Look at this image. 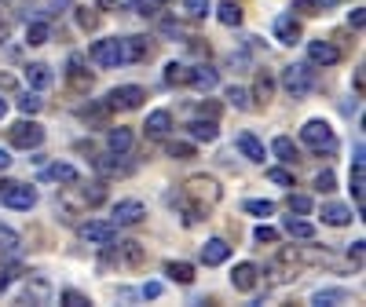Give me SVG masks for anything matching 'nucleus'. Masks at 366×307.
I'll list each match as a JSON object with an SVG mask.
<instances>
[{"instance_id": "nucleus-18", "label": "nucleus", "mask_w": 366, "mask_h": 307, "mask_svg": "<svg viewBox=\"0 0 366 307\" xmlns=\"http://www.w3.org/2000/svg\"><path fill=\"white\" fill-rule=\"evenodd\" d=\"M355 216H352V208L348 205H337V201H326L322 205V223H330V227H348Z\"/></svg>"}, {"instance_id": "nucleus-13", "label": "nucleus", "mask_w": 366, "mask_h": 307, "mask_svg": "<svg viewBox=\"0 0 366 307\" xmlns=\"http://www.w3.org/2000/svg\"><path fill=\"white\" fill-rule=\"evenodd\" d=\"M257 282H260L257 263H238V267L231 271V286H234L238 293H253V289H257Z\"/></svg>"}, {"instance_id": "nucleus-9", "label": "nucleus", "mask_w": 366, "mask_h": 307, "mask_svg": "<svg viewBox=\"0 0 366 307\" xmlns=\"http://www.w3.org/2000/svg\"><path fill=\"white\" fill-rule=\"evenodd\" d=\"M22 300L44 307V303L55 300V289H51V282L44 278V274H29V278H26V289H22Z\"/></svg>"}, {"instance_id": "nucleus-49", "label": "nucleus", "mask_w": 366, "mask_h": 307, "mask_svg": "<svg viewBox=\"0 0 366 307\" xmlns=\"http://www.w3.org/2000/svg\"><path fill=\"white\" fill-rule=\"evenodd\" d=\"M77 22H81L84 29H96V26H99V15H92V8H77Z\"/></svg>"}, {"instance_id": "nucleus-53", "label": "nucleus", "mask_w": 366, "mask_h": 307, "mask_svg": "<svg viewBox=\"0 0 366 307\" xmlns=\"http://www.w3.org/2000/svg\"><path fill=\"white\" fill-rule=\"evenodd\" d=\"M362 245H366V241H355V245H352V249H348V256H352L355 263H362Z\"/></svg>"}, {"instance_id": "nucleus-42", "label": "nucleus", "mask_w": 366, "mask_h": 307, "mask_svg": "<svg viewBox=\"0 0 366 307\" xmlns=\"http://www.w3.org/2000/svg\"><path fill=\"white\" fill-rule=\"evenodd\" d=\"M183 11L191 19H205L209 15V0H183Z\"/></svg>"}, {"instance_id": "nucleus-12", "label": "nucleus", "mask_w": 366, "mask_h": 307, "mask_svg": "<svg viewBox=\"0 0 366 307\" xmlns=\"http://www.w3.org/2000/svg\"><path fill=\"white\" fill-rule=\"evenodd\" d=\"M114 234H117V227H114L110 220H88V223L81 227V238H84L88 245H107V241H114Z\"/></svg>"}, {"instance_id": "nucleus-44", "label": "nucleus", "mask_w": 366, "mask_h": 307, "mask_svg": "<svg viewBox=\"0 0 366 307\" xmlns=\"http://www.w3.org/2000/svg\"><path fill=\"white\" fill-rule=\"evenodd\" d=\"M63 303H66V307H88L92 300H88L84 293H77V289H63Z\"/></svg>"}, {"instance_id": "nucleus-33", "label": "nucleus", "mask_w": 366, "mask_h": 307, "mask_svg": "<svg viewBox=\"0 0 366 307\" xmlns=\"http://www.w3.org/2000/svg\"><path fill=\"white\" fill-rule=\"evenodd\" d=\"M286 234L290 238H300V241H312L315 238V227L308 220H286Z\"/></svg>"}, {"instance_id": "nucleus-25", "label": "nucleus", "mask_w": 366, "mask_h": 307, "mask_svg": "<svg viewBox=\"0 0 366 307\" xmlns=\"http://www.w3.org/2000/svg\"><path fill=\"white\" fill-rule=\"evenodd\" d=\"M125 59L129 63H143V59H150L147 37H125Z\"/></svg>"}, {"instance_id": "nucleus-26", "label": "nucleus", "mask_w": 366, "mask_h": 307, "mask_svg": "<svg viewBox=\"0 0 366 307\" xmlns=\"http://www.w3.org/2000/svg\"><path fill=\"white\" fill-rule=\"evenodd\" d=\"M107 146H110L114 154H129V150H132V132H129V129H110V132H107Z\"/></svg>"}, {"instance_id": "nucleus-4", "label": "nucleus", "mask_w": 366, "mask_h": 307, "mask_svg": "<svg viewBox=\"0 0 366 307\" xmlns=\"http://www.w3.org/2000/svg\"><path fill=\"white\" fill-rule=\"evenodd\" d=\"M88 59L96 66H103V70H114V66H121V63H129L125 59V41H117V37H107V41H96L88 48Z\"/></svg>"}, {"instance_id": "nucleus-46", "label": "nucleus", "mask_w": 366, "mask_h": 307, "mask_svg": "<svg viewBox=\"0 0 366 307\" xmlns=\"http://www.w3.org/2000/svg\"><path fill=\"white\" fill-rule=\"evenodd\" d=\"M169 154H172L176 161H187V158H194V146H191V143H172Z\"/></svg>"}, {"instance_id": "nucleus-50", "label": "nucleus", "mask_w": 366, "mask_h": 307, "mask_svg": "<svg viewBox=\"0 0 366 307\" xmlns=\"http://www.w3.org/2000/svg\"><path fill=\"white\" fill-rule=\"evenodd\" d=\"M15 278H19V267H4V271H0V293H8Z\"/></svg>"}, {"instance_id": "nucleus-35", "label": "nucleus", "mask_w": 366, "mask_h": 307, "mask_svg": "<svg viewBox=\"0 0 366 307\" xmlns=\"http://www.w3.org/2000/svg\"><path fill=\"white\" fill-rule=\"evenodd\" d=\"M290 212H293V216H312V208H315V201L308 198V194H290Z\"/></svg>"}, {"instance_id": "nucleus-7", "label": "nucleus", "mask_w": 366, "mask_h": 307, "mask_svg": "<svg viewBox=\"0 0 366 307\" xmlns=\"http://www.w3.org/2000/svg\"><path fill=\"white\" fill-rule=\"evenodd\" d=\"M143 99H147V91L139 84H121V88H114L107 96V106H114V110H136Z\"/></svg>"}, {"instance_id": "nucleus-32", "label": "nucleus", "mask_w": 366, "mask_h": 307, "mask_svg": "<svg viewBox=\"0 0 366 307\" xmlns=\"http://www.w3.org/2000/svg\"><path fill=\"white\" fill-rule=\"evenodd\" d=\"M337 0H293V11L300 15H322V8H333Z\"/></svg>"}, {"instance_id": "nucleus-56", "label": "nucleus", "mask_w": 366, "mask_h": 307, "mask_svg": "<svg viewBox=\"0 0 366 307\" xmlns=\"http://www.w3.org/2000/svg\"><path fill=\"white\" fill-rule=\"evenodd\" d=\"M4 110H8V103H4V99H0V117H4Z\"/></svg>"}, {"instance_id": "nucleus-37", "label": "nucleus", "mask_w": 366, "mask_h": 307, "mask_svg": "<svg viewBox=\"0 0 366 307\" xmlns=\"http://www.w3.org/2000/svg\"><path fill=\"white\" fill-rule=\"evenodd\" d=\"M41 106H44V99L37 96V91H22L19 96V110L22 114H41Z\"/></svg>"}, {"instance_id": "nucleus-11", "label": "nucleus", "mask_w": 366, "mask_h": 307, "mask_svg": "<svg viewBox=\"0 0 366 307\" xmlns=\"http://www.w3.org/2000/svg\"><path fill=\"white\" fill-rule=\"evenodd\" d=\"M308 63L312 66H333V63H341V48L330 44V41H312L308 44Z\"/></svg>"}, {"instance_id": "nucleus-14", "label": "nucleus", "mask_w": 366, "mask_h": 307, "mask_svg": "<svg viewBox=\"0 0 366 307\" xmlns=\"http://www.w3.org/2000/svg\"><path fill=\"white\" fill-rule=\"evenodd\" d=\"M227 256H231V245H227L224 238H209V241L202 245V263H205V267H220Z\"/></svg>"}, {"instance_id": "nucleus-45", "label": "nucleus", "mask_w": 366, "mask_h": 307, "mask_svg": "<svg viewBox=\"0 0 366 307\" xmlns=\"http://www.w3.org/2000/svg\"><path fill=\"white\" fill-rule=\"evenodd\" d=\"M267 179L279 183V187H293V172H286V168H267Z\"/></svg>"}, {"instance_id": "nucleus-15", "label": "nucleus", "mask_w": 366, "mask_h": 307, "mask_svg": "<svg viewBox=\"0 0 366 307\" xmlns=\"http://www.w3.org/2000/svg\"><path fill=\"white\" fill-rule=\"evenodd\" d=\"M41 176H44L48 183H63V187H74V183H81V172H77L74 165H66V161H55V165H48Z\"/></svg>"}, {"instance_id": "nucleus-51", "label": "nucleus", "mask_w": 366, "mask_h": 307, "mask_svg": "<svg viewBox=\"0 0 366 307\" xmlns=\"http://www.w3.org/2000/svg\"><path fill=\"white\" fill-rule=\"evenodd\" d=\"M143 296H147V300L162 296V282H147V286H143Z\"/></svg>"}, {"instance_id": "nucleus-23", "label": "nucleus", "mask_w": 366, "mask_h": 307, "mask_svg": "<svg viewBox=\"0 0 366 307\" xmlns=\"http://www.w3.org/2000/svg\"><path fill=\"white\" fill-rule=\"evenodd\" d=\"M271 154H274L279 161H286V165H293V161L300 158V154H297V143H293L290 136H279V139H274V143H271Z\"/></svg>"}, {"instance_id": "nucleus-21", "label": "nucleus", "mask_w": 366, "mask_h": 307, "mask_svg": "<svg viewBox=\"0 0 366 307\" xmlns=\"http://www.w3.org/2000/svg\"><path fill=\"white\" fill-rule=\"evenodd\" d=\"M238 150L246 154L249 161H264V158H267V150H264V143H260V139H257L253 132H242V136H238Z\"/></svg>"}, {"instance_id": "nucleus-30", "label": "nucleus", "mask_w": 366, "mask_h": 307, "mask_svg": "<svg viewBox=\"0 0 366 307\" xmlns=\"http://www.w3.org/2000/svg\"><path fill=\"white\" fill-rule=\"evenodd\" d=\"M191 136L198 139V143H212L217 139V121H191Z\"/></svg>"}, {"instance_id": "nucleus-55", "label": "nucleus", "mask_w": 366, "mask_h": 307, "mask_svg": "<svg viewBox=\"0 0 366 307\" xmlns=\"http://www.w3.org/2000/svg\"><path fill=\"white\" fill-rule=\"evenodd\" d=\"M8 165H11V154H8V150H0V172H4Z\"/></svg>"}, {"instance_id": "nucleus-43", "label": "nucleus", "mask_w": 366, "mask_h": 307, "mask_svg": "<svg viewBox=\"0 0 366 307\" xmlns=\"http://www.w3.org/2000/svg\"><path fill=\"white\" fill-rule=\"evenodd\" d=\"M242 208H246V212H253V216H271V212H274V205L271 201H246V205H242Z\"/></svg>"}, {"instance_id": "nucleus-39", "label": "nucleus", "mask_w": 366, "mask_h": 307, "mask_svg": "<svg viewBox=\"0 0 366 307\" xmlns=\"http://www.w3.org/2000/svg\"><path fill=\"white\" fill-rule=\"evenodd\" d=\"M227 103H231L234 110H249V106H253V103H249V91H246V88H234V84L227 88Z\"/></svg>"}, {"instance_id": "nucleus-34", "label": "nucleus", "mask_w": 366, "mask_h": 307, "mask_svg": "<svg viewBox=\"0 0 366 307\" xmlns=\"http://www.w3.org/2000/svg\"><path fill=\"white\" fill-rule=\"evenodd\" d=\"M165 84H191V66L169 63V66H165Z\"/></svg>"}, {"instance_id": "nucleus-6", "label": "nucleus", "mask_w": 366, "mask_h": 307, "mask_svg": "<svg viewBox=\"0 0 366 307\" xmlns=\"http://www.w3.org/2000/svg\"><path fill=\"white\" fill-rule=\"evenodd\" d=\"M8 139H11V146H19V150H34V146L44 143V129L37 125V121H19V125L8 129Z\"/></svg>"}, {"instance_id": "nucleus-19", "label": "nucleus", "mask_w": 366, "mask_h": 307, "mask_svg": "<svg viewBox=\"0 0 366 307\" xmlns=\"http://www.w3.org/2000/svg\"><path fill=\"white\" fill-rule=\"evenodd\" d=\"M96 172H103V176H129L132 172V165H125L121 161V154H107V158H96Z\"/></svg>"}, {"instance_id": "nucleus-29", "label": "nucleus", "mask_w": 366, "mask_h": 307, "mask_svg": "<svg viewBox=\"0 0 366 307\" xmlns=\"http://www.w3.org/2000/svg\"><path fill=\"white\" fill-rule=\"evenodd\" d=\"M70 81H74V88H88L92 84V74H84V55H70Z\"/></svg>"}, {"instance_id": "nucleus-1", "label": "nucleus", "mask_w": 366, "mask_h": 307, "mask_svg": "<svg viewBox=\"0 0 366 307\" xmlns=\"http://www.w3.org/2000/svg\"><path fill=\"white\" fill-rule=\"evenodd\" d=\"M183 198H191L198 212H209L212 205L224 198V191H220V183L212 176H191L187 183H183Z\"/></svg>"}, {"instance_id": "nucleus-40", "label": "nucleus", "mask_w": 366, "mask_h": 307, "mask_svg": "<svg viewBox=\"0 0 366 307\" xmlns=\"http://www.w3.org/2000/svg\"><path fill=\"white\" fill-rule=\"evenodd\" d=\"M169 0H132V11L136 15H158V8H165Z\"/></svg>"}, {"instance_id": "nucleus-54", "label": "nucleus", "mask_w": 366, "mask_h": 307, "mask_svg": "<svg viewBox=\"0 0 366 307\" xmlns=\"http://www.w3.org/2000/svg\"><path fill=\"white\" fill-rule=\"evenodd\" d=\"M0 88L11 91V88H15V77H11V74H0Z\"/></svg>"}, {"instance_id": "nucleus-36", "label": "nucleus", "mask_w": 366, "mask_h": 307, "mask_svg": "<svg viewBox=\"0 0 366 307\" xmlns=\"http://www.w3.org/2000/svg\"><path fill=\"white\" fill-rule=\"evenodd\" d=\"M362 187H366V179H362V158H355V165H352V194H355L359 212H362Z\"/></svg>"}, {"instance_id": "nucleus-2", "label": "nucleus", "mask_w": 366, "mask_h": 307, "mask_svg": "<svg viewBox=\"0 0 366 307\" xmlns=\"http://www.w3.org/2000/svg\"><path fill=\"white\" fill-rule=\"evenodd\" d=\"M300 143L312 146L315 154H333V150H337V136H333L330 121H319V117L300 129Z\"/></svg>"}, {"instance_id": "nucleus-47", "label": "nucleus", "mask_w": 366, "mask_h": 307, "mask_svg": "<svg viewBox=\"0 0 366 307\" xmlns=\"http://www.w3.org/2000/svg\"><path fill=\"white\" fill-rule=\"evenodd\" d=\"M253 238H257L260 245H264V241L271 245V241H279V231H274V227H267V223H260V227L253 231Z\"/></svg>"}, {"instance_id": "nucleus-41", "label": "nucleus", "mask_w": 366, "mask_h": 307, "mask_svg": "<svg viewBox=\"0 0 366 307\" xmlns=\"http://www.w3.org/2000/svg\"><path fill=\"white\" fill-rule=\"evenodd\" d=\"M315 187H319L322 194H330V191H337V176H333L330 168H322V172L315 176Z\"/></svg>"}, {"instance_id": "nucleus-27", "label": "nucleus", "mask_w": 366, "mask_h": 307, "mask_svg": "<svg viewBox=\"0 0 366 307\" xmlns=\"http://www.w3.org/2000/svg\"><path fill=\"white\" fill-rule=\"evenodd\" d=\"M165 274H169L172 282H179V286H191V282H194V267H191V263H183V260H179V263H176V260L165 263Z\"/></svg>"}, {"instance_id": "nucleus-20", "label": "nucleus", "mask_w": 366, "mask_h": 307, "mask_svg": "<svg viewBox=\"0 0 366 307\" xmlns=\"http://www.w3.org/2000/svg\"><path fill=\"white\" fill-rule=\"evenodd\" d=\"M315 307H341V303H352V293L348 289H319L312 296Z\"/></svg>"}, {"instance_id": "nucleus-17", "label": "nucleus", "mask_w": 366, "mask_h": 307, "mask_svg": "<svg viewBox=\"0 0 366 307\" xmlns=\"http://www.w3.org/2000/svg\"><path fill=\"white\" fill-rule=\"evenodd\" d=\"M274 37H279V44H297L300 41V22L293 15H279L274 19Z\"/></svg>"}, {"instance_id": "nucleus-5", "label": "nucleus", "mask_w": 366, "mask_h": 307, "mask_svg": "<svg viewBox=\"0 0 366 307\" xmlns=\"http://www.w3.org/2000/svg\"><path fill=\"white\" fill-rule=\"evenodd\" d=\"M0 205H8L15 212H29L37 205V191L26 187V183H8V187L0 191Z\"/></svg>"}, {"instance_id": "nucleus-16", "label": "nucleus", "mask_w": 366, "mask_h": 307, "mask_svg": "<svg viewBox=\"0 0 366 307\" xmlns=\"http://www.w3.org/2000/svg\"><path fill=\"white\" fill-rule=\"evenodd\" d=\"M147 136H154V139H165L172 132V114L169 110H154V114H147Z\"/></svg>"}, {"instance_id": "nucleus-52", "label": "nucleus", "mask_w": 366, "mask_h": 307, "mask_svg": "<svg viewBox=\"0 0 366 307\" xmlns=\"http://www.w3.org/2000/svg\"><path fill=\"white\" fill-rule=\"evenodd\" d=\"M348 22H352V29H362V26H366V15H362V8H355V11L348 15Z\"/></svg>"}, {"instance_id": "nucleus-10", "label": "nucleus", "mask_w": 366, "mask_h": 307, "mask_svg": "<svg viewBox=\"0 0 366 307\" xmlns=\"http://www.w3.org/2000/svg\"><path fill=\"white\" fill-rule=\"evenodd\" d=\"M114 256H117V267H129V271H139L147 263V249L139 241H117Z\"/></svg>"}, {"instance_id": "nucleus-28", "label": "nucleus", "mask_w": 366, "mask_h": 307, "mask_svg": "<svg viewBox=\"0 0 366 307\" xmlns=\"http://www.w3.org/2000/svg\"><path fill=\"white\" fill-rule=\"evenodd\" d=\"M217 19H220L224 26H242V4H234V0H220Z\"/></svg>"}, {"instance_id": "nucleus-48", "label": "nucleus", "mask_w": 366, "mask_h": 307, "mask_svg": "<svg viewBox=\"0 0 366 307\" xmlns=\"http://www.w3.org/2000/svg\"><path fill=\"white\" fill-rule=\"evenodd\" d=\"M0 249H4V253H15V249H19V234H11V231L0 227Z\"/></svg>"}, {"instance_id": "nucleus-31", "label": "nucleus", "mask_w": 366, "mask_h": 307, "mask_svg": "<svg viewBox=\"0 0 366 307\" xmlns=\"http://www.w3.org/2000/svg\"><path fill=\"white\" fill-rule=\"evenodd\" d=\"M48 37H51V29H48V22H29V26H26V41L34 44V48L48 44Z\"/></svg>"}, {"instance_id": "nucleus-38", "label": "nucleus", "mask_w": 366, "mask_h": 307, "mask_svg": "<svg viewBox=\"0 0 366 307\" xmlns=\"http://www.w3.org/2000/svg\"><path fill=\"white\" fill-rule=\"evenodd\" d=\"M253 91H257V99H260V103H267V99L274 96V81H271V74H257Z\"/></svg>"}, {"instance_id": "nucleus-24", "label": "nucleus", "mask_w": 366, "mask_h": 307, "mask_svg": "<svg viewBox=\"0 0 366 307\" xmlns=\"http://www.w3.org/2000/svg\"><path fill=\"white\" fill-rule=\"evenodd\" d=\"M191 84L209 91V88H217V84H220V74L212 70V66H191Z\"/></svg>"}, {"instance_id": "nucleus-22", "label": "nucleus", "mask_w": 366, "mask_h": 307, "mask_svg": "<svg viewBox=\"0 0 366 307\" xmlns=\"http://www.w3.org/2000/svg\"><path fill=\"white\" fill-rule=\"evenodd\" d=\"M26 81H29V88L41 91V88H48V84L55 81V74H51L44 63H29V66H26Z\"/></svg>"}, {"instance_id": "nucleus-3", "label": "nucleus", "mask_w": 366, "mask_h": 307, "mask_svg": "<svg viewBox=\"0 0 366 307\" xmlns=\"http://www.w3.org/2000/svg\"><path fill=\"white\" fill-rule=\"evenodd\" d=\"M282 88L290 91L293 99L308 96V91L315 88V70H312V63H293V66H286V70H282Z\"/></svg>"}, {"instance_id": "nucleus-8", "label": "nucleus", "mask_w": 366, "mask_h": 307, "mask_svg": "<svg viewBox=\"0 0 366 307\" xmlns=\"http://www.w3.org/2000/svg\"><path fill=\"white\" fill-rule=\"evenodd\" d=\"M143 216H147V208H143V201H117L114 205V212H110V223L114 227H136V223H143Z\"/></svg>"}]
</instances>
